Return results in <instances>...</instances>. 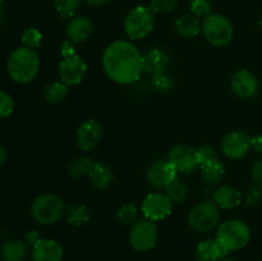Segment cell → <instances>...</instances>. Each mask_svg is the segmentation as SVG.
Instances as JSON below:
<instances>
[{"label": "cell", "instance_id": "6da1fadb", "mask_svg": "<svg viewBox=\"0 0 262 261\" xmlns=\"http://www.w3.org/2000/svg\"><path fill=\"white\" fill-rule=\"evenodd\" d=\"M102 68L113 82L132 84L143 73V56L132 42L115 40L102 54Z\"/></svg>", "mask_w": 262, "mask_h": 261}, {"label": "cell", "instance_id": "7a4b0ae2", "mask_svg": "<svg viewBox=\"0 0 262 261\" xmlns=\"http://www.w3.org/2000/svg\"><path fill=\"white\" fill-rule=\"evenodd\" d=\"M7 69L9 77L15 83H30L40 72V56L33 49L20 46L9 55Z\"/></svg>", "mask_w": 262, "mask_h": 261}, {"label": "cell", "instance_id": "3957f363", "mask_svg": "<svg viewBox=\"0 0 262 261\" xmlns=\"http://www.w3.org/2000/svg\"><path fill=\"white\" fill-rule=\"evenodd\" d=\"M215 240L228 251H238L245 248L251 240V230L245 222L230 219L219 224Z\"/></svg>", "mask_w": 262, "mask_h": 261}, {"label": "cell", "instance_id": "277c9868", "mask_svg": "<svg viewBox=\"0 0 262 261\" xmlns=\"http://www.w3.org/2000/svg\"><path fill=\"white\" fill-rule=\"evenodd\" d=\"M66 205L59 196L45 193L36 197L31 205V215L33 220L41 225H51L66 215Z\"/></svg>", "mask_w": 262, "mask_h": 261}, {"label": "cell", "instance_id": "5b68a950", "mask_svg": "<svg viewBox=\"0 0 262 261\" xmlns=\"http://www.w3.org/2000/svg\"><path fill=\"white\" fill-rule=\"evenodd\" d=\"M202 33L209 44L216 48H224L234 36V27L227 17L211 13L202 22Z\"/></svg>", "mask_w": 262, "mask_h": 261}, {"label": "cell", "instance_id": "8992f818", "mask_svg": "<svg viewBox=\"0 0 262 261\" xmlns=\"http://www.w3.org/2000/svg\"><path fill=\"white\" fill-rule=\"evenodd\" d=\"M220 223V209L214 201L199 202L188 214V224L193 230L207 233L214 230Z\"/></svg>", "mask_w": 262, "mask_h": 261}, {"label": "cell", "instance_id": "52a82bcc", "mask_svg": "<svg viewBox=\"0 0 262 261\" xmlns=\"http://www.w3.org/2000/svg\"><path fill=\"white\" fill-rule=\"evenodd\" d=\"M154 12L147 7H136L124 19V31L132 40H141L150 35L154 30Z\"/></svg>", "mask_w": 262, "mask_h": 261}, {"label": "cell", "instance_id": "ba28073f", "mask_svg": "<svg viewBox=\"0 0 262 261\" xmlns=\"http://www.w3.org/2000/svg\"><path fill=\"white\" fill-rule=\"evenodd\" d=\"M158 242V227L155 222L148 219L137 220L129 232V243L136 251L147 252L152 250Z\"/></svg>", "mask_w": 262, "mask_h": 261}, {"label": "cell", "instance_id": "9c48e42d", "mask_svg": "<svg viewBox=\"0 0 262 261\" xmlns=\"http://www.w3.org/2000/svg\"><path fill=\"white\" fill-rule=\"evenodd\" d=\"M168 160L181 174H191L192 171L200 168L197 148L188 145H177L171 147L168 154Z\"/></svg>", "mask_w": 262, "mask_h": 261}, {"label": "cell", "instance_id": "30bf717a", "mask_svg": "<svg viewBox=\"0 0 262 261\" xmlns=\"http://www.w3.org/2000/svg\"><path fill=\"white\" fill-rule=\"evenodd\" d=\"M173 202L163 192H152L143 199L141 210L146 219L159 222L170 215Z\"/></svg>", "mask_w": 262, "mask_h": 261}, {"label": "cell", "instance_id": "8fae6325", "mask_svg": "<svg viewBox=\"0 0 262 261\" xmlns=\"http://www.w3.org/2000/svg\"><path fill=\"white\" fill-rule=\"evenodd\" d=\"M177 177H178V171L169 160L159 159V160L152 161L146 169V179L154 188L165 189V187Z\"/></svg>", "mask_w": 262, "mask_h": 261}, {"label": "cell", "instance_id": "7c38bea8", "mask_svg": "<svg viewBox=\"0 0 262 261\" xmlns=\"http://www.w3.org/2000/svg\"><path fill=\"white\" fill-rule=\"evenodd\" d=\"M251 138L247 133L242 130L229 132L222 141V151L227 158L238 160L247 155L252 148Z\"/></svg>", "mask_w": 262, "mask_h": 261}, {"label": "cell", "instance_id": "4fadbf2b", "mask_svg": "<svg viewBox=\"0 0 262 261\" xmlns=\"http://www.w3.org/2000/svg\"><path fill=\"white\" fill-rule=\"evenodd\" d=\"M87 73V64L79 55L64 58L59 64V77L60 81L68 86H76L81 83Z\"/></svg>", "mask_w": 262, "mask_h": 261}, {"label": "cell", "instance_id": "5bb4252c", "mask_svg": "<svg viewBox=\"0 0 262 261\" xmlns=\"http://www.w3.org/2000/svg\"><path fill=\"white\" fill-rule=\"evenodd\" d=\"M102 138V127L97 120L86 119L81 123L76 133L77 145L83 151H92Z\"/></svg>", "mask_w": 262, "mask_h": 261}, {"label": "cell", "instance_id": "9a60e30c", "mask_svg": "<svg viewBox=\"0 0 262 261\" xmlns=\"http://www.w3.org/2000/svg\"><path fill=\"white\" fill-rule=\"evenodd\" d=\"M230 89L241 99H251L258 91L257 78L248 69H239L232 76Z\"/></svg>", "mask_w": 262, "mask_h": 261}, {"label": "cell", "instance_id": "2e32d148", "mask_svg": "<svg viewBox=\"0 0 262 261\" xmlns=\"http://www.w3.org/2000/svg\"><path fill=\"white\" fill-rule=\"evenodd\" d=\"M63 248L55 240H42L41 238L32 247V261H61Z\"/></svg>", "mask_w": 262, "mask_h": 261}, {"label": "cell", "instance_id": "e0dca14e", "mask_svg": "<svg viewBox=\"0 0 262 261\" xmlns=\"http://www.w3.org/2000/svg\"><path fill=\"white\" fill-rule=\"evenodd\" d=\"M94 31L92 22L84 15H77L67 26V37L73 44H82L91 36Z\"/></svg>", "mask_w": 262, "mask_h": 261}, {"label": "cell", "instance_id": "ac0fdd59", "mask_svg": "<svg viewBox=\"0 0 262 261\" xmlns=\"http://www.w3.org/2000/svg\"><path fill=\"white\" fill-rule=\"evenodd\" d=\"M143 72L151 74H158L165 72L169 64V55L160 48H151L143 54Z\"/></svg>", "mask_w": 262, "mask_h": 261}, {"label": "cell", "instance_id": "d6986e66", "mask_svg": "<svg viewBox=\"0 0 262 261\" xmlns=\"http://www.w3.org/2000/svg\"><path fill=\"white\" fill-rule=\"evenodd\" d=\"M229 255L216 240H205L196 248V261H220Z\"/></svg>", "mask_w": 262, "mask_h": 261}, {"label": "cell", "instance_id": "ffe728a7", "mask_svg": "<svg viewBox=\"0 0 262 261\" xmlns=\"http://www.w3.org/2000/svg\"><path fill=\"white\" fill-rule=\"evenodd\" d=\"M214 202L219 209L232 210L242 202V193L233 186H223L214 192Z\"/></svg>", "mask_w": 262, "mask_h": 261}, {"label": "cell", "instance_id": "44dd1931", "mask_svg": "<svg viewBox=\"0 0 262 261\" xmlns=\"http://www.w3.org/2000/svg\"><path fill=\"white\" fill-rule=\"evenodd\" d=\"M89 178L95 188L99 189V191H105L113 183L114 174H113L112 168L107 164L97 161V163H94V166L89 174Z\"/></svg>", "mask_w": 262, "mask_h": 261}, {"label": "cell", "instance_id": "7402d4cb", "mask_svg": "<svg viewBox=\"0 0 262 261\" xmlns=\"http://www.w3.org/2000/svg\"><path fill=\"white\" fill-rule=\"evenodd\" d=\"M176 31L183 38L196 37L202 31V23L194 14H184L177 19Z\"/></svg>", "mask_w": 262, "mask_h": 261}, {"label": "cell", "instance_id": "603a6c76", "mask_svg": "<svg viewBox=\"0 0 262 261\" xmlns=\"http://www.w3.org/2000/svg\"><path fill=\"white\" fill-rule=\"evenodd\" d=\"M0 253L4 261H23L27 257L28 245L22 240L8 241L2 246Z\"/></svg>", "mask_w": 262, "mask_h": 261}, {"label": "cell", "instance_id": "cb8c5ba5", "mask_svg": "<svg viewBox=\"0 0 262 261\" xmlns=\"http://www.w3.org/2000/svg\"><path fill=\"white\" fill-rule=\"evenodd\" d=\"M200 169H201L202 179L209 186H216V184L222 183V181L224 179L225 169L220 160H214L201 164Z\"/></svg>", "mask_w": 262, "mask_h": 261}, {"label": "cell", "instance_id": "d4e9b609", "mask_svg": "<svg viewBox=\"0 0 262 261\" xmlns=\"http://www.w3.org/2000/svg\"><path fill=\"white\" fill-rule=\"evenodd\" d=\"M66 217L67 222L74 227H81V225L86 224L90 220L91 215H90V210L87 206L81 204L71 205L66 209Z\"/></svg>", "mask_w": 262, "mask_h": 261}, {"label": "cell", "instance_id": "484cf974", "mask_svg": "<svg viewBox=\"0 0 262 261\" xmlns=\"http://www.w3.org/2000/svg\"><path fill=\"white\" fill-rule=\"evenodd\" d=\"M164 191H165V194L171 200L173 204H182V202L186 201L187 196H188V187L179 177L173 179L165 187Z\"/></svg>", "mask_w": 262, "mask_h": 261}, {"label": "cell", "instance_id": "4316f807", "mask_svg": "<svg viewBox=\"0 0 262 261\" xmlns=\"http://www.w3.org/2000/svg\"><path fill=\"white\" fill-rule=\"evenodd\" d=\"M46 100L51 104H59L64 101L66 97L68 96V84H66L61 81H55L49 83L43 90Z\"/></svg>", "mask_w": 262, "mask_h": 261}, {"label": "cell", "instance_id": "83f0119b", "mask_svg": "<svg viewBox=\"0 0 262 261\" xmlns=\"http://www.w3.org/2000/svg\"><path fill=\"white\" fill-rule=\"evenodd\" d=\"M92 166H94V161L91 159L87 156H79L71 161V164L68 165V174L74 179L84 176L89 177Z\"/></svg>", "mask_w": 262, "mask_h": 261}, {"label": "cell", "instance_id": "f1b7e54d", "mask_svg": "<svg viewBox=\"0 0 262 261\" xmlns=\"http://www.w3.org/2000/svg\"><path fill=\"white\" fill-rule=\"evenodd\" d=\"M82 0H54V5L61 18H73Z\"/></svg>", "mask_w": 262, "mask_h": 261}, {"label": "cell", "instance_id": "f546056e", "mask_svg": "<svg viewBox=\"0 0 262 261\" xmlns=\"http://www.w3.org/2000/svg\"><path fill=\"white\" fill-rule=\"evenodd\" d=\"M117 216L122 224H135L138 217V210L133 204H124L118 209Z\"/></svg>", "mask_w": 262, "mask_h": 261}, {"label": "cell", "instance_id": "4dcf8cb0", "mask_svg": "<svg viewBox=\"0 0 262 261\" xmlns=\"http://www.w3.org/2000/svg\"><path fill=\"white\" fill-rule=\"evenodd\" d=\"M20 41H22L23 46L35 50V49L41 46V42H42V33H41L37 28H27V30H25V32L22 33Z\"/></svg>", "mask_w": 262, "mask_h": 261}, {"label": "cell", "instance_id": "1f68e13d", "mask_svg": "<svg viewBox=\"0 0 262 261\" xmlns=\"http://www.w3.org/2000/svg\"><path fill=\"white\" fill-rule=\"evenodd\" d=\"M151 84H152L156 91L166 92L173 89L174 81L169 74H166L165 72H161V73L154 74L152 79H151Z\"/></svg>", "mask_w": 262, "mask_h": 261}, {"label": "cell", "instance_id": "d6a6232c", "mask_svg": "<svg viewBox=\"0 0 262 261\" xmlns=\"http://www.w3.org/2000/svg\"><path fill=\"white\" fill-rule=\"evenodd\" d=\"M178 0H151L150 9L154 13H171L176 10Z\"/></svg>", "mask_w": 262, "mask_h": 261}, {"label": "cell", "instance_id": "836d02e7", "mask_svg": "<svg viewBox=\"0 0 262 261\" xmlns=\"http://www.w3.org/2000/svg\"><path fill=\"white\" fill-rule=\"evenodd\" d=\"M191 12L199 18H206L211 14V4L209 0H192Z\"/></svg>", "mask_w": 262, "mask_h": 261}, {"label": "cell", "instance_id": "e575fe53", "mask_svg": "<svg viewBox=\"0 0 262 261\" xmlns=\"http://www.w3.org/2000/svg\"><path fill=\"white\" fill-rule=\"evenodd\" d=\"M14 110V100L8 92L0 91V119L9 117Z\"/></svg>", "mask_w": 262, "mask_h": 261}, {"label": "cell", "instance_id": "d590c367", "mask_svg": "<svg viewBox=\"0 0 262 261\" xmlns=\"http://www.w3.org/2000/svg\"><path fill=\"white\" fill-rule=\"evenodd\" d=\"M197 153H199L200 165H201V164H205V163H209V161L219 160V155H217V151L210 145L201 146V147L197 148Z\"/></svg>", "mask_w": 262, "mask_h": 261}, {"label": "cell", "instance_id": "8d00e7d4", "mask_svg": "<svg viewBox=\"0 0 262 261\" xmlns=\"http://www.w3.org/2000/svg\"><path fill=\"white\" fill-rule=\"evenodd\" d=\"M246 204L248 206H258L262 201V189L258 188V187H252L247 191L245 196Z\"/></svg>", "mask_w": 262, "mask_h": 261}, {"label": "cell", "instance_id": "74e56055", "mask_svg": "<svg viewBox=\"0 0 262 261\" xmlns=\"http://www.w3.org/2000/svg\"><path fill=\"white\" fill-rule=\"evenodd\" d=\"M252 181L256 187L262 189V160L257 161L252 166Z\"/></svg>", "mask_w": 262, "mask_h": 261}, {"label": "cell", "instance_id": "f35d334b", "mask_svg": "<svg viewBox=\"0 0 262 261\" xmlns=\"http://www.w3.org/2000/svg\"><path fill=\"white\" fill-rule=\"evenodd\" d=\"M60 54H61V56H63V59L64 58H69V56L77 55L76 48H74V44L72 42V41H69V40L64 41V42L61 44V46H60Z\"/></svg>", "mask_w": 262, "mask_h": 261}, {"label": "cell", "instance_id": "ab89813d", "mask_svg": "<svg viewBox=\"0 0 262 261\" xmlns=\"http://www.w3.org/2000/svg\"><path fill=\"white\" fill-rule=\"evenodd\" d=\"M40 240V235H38V233L36 232V230H31V232H28L25 237L26 243H27L28 246H31V247H33Z\"/></svg>", "mask_w": 262, "mask_h": 261}, {"label": "cell", "instance_id": "60d3db41", "mask_svg": "<svg viewBox=\"0 0 262 261\" xmlns=\"http://www.w3.org/2000/svg\"><path fill=\"white\" fill-rule=\"evenodd\" d=\"M251 143H252L253 150L262 154V135H258L256 136V137L251 138Z\"/></svg>", "mask_w": 262, "mask_h": 261}, {"label": "cell", "instance_id": "b9f144b4", "mask_svg": "<svg viewBox=\"0 0 262 261\" xmlns=\"http://www.w3.org/2000/svg\"><path fill=\"white\" fill-rule=\"evenodd\" d=\"M84 2L92 7H102V5H106L110 0H84Z\"/></svg>", "mask_w": 262, "mask_h": 261}, {"label": "cell", "instance_id": "7bdbcfd3", "mask_svg": "<svg viewBox=\"0 0 262 261\" xmlns=\"http://www.w3.org/2000/svg\"><path fill=\"white\" fill-rule=\"evenodd\" d=\"M5 160H7V150L0 145V166L5 163Z\"/></svg>", "mask_w": 262, "mask_h": 261}, {"label": "cell", "instance_id": "ee69618b", "mask_svg": "<svg viewBox=\"0 0 262 261\" xmlns=\"http://www.w3.org/2000/svg\"><path fill=\"white\" fill-rule=\"evenodd\" d=\"M220 261H237V260H234V258H229V257H225V258H223V260H220Z\"/></svg>", "mask_w": 262, "mask_h": 261}, {"label": "cell", "instance_id": "f6af8a7d", "mask_svg": "<svg viewBox=\"0 0 262 261\" xmlns=\"http://www.w3.org/2000/svg\"><path fill=\"white\" fill-rule=\"evenodd\" d=\"M260 26H261V28H262V17H261V20H260Z\"/></svg>", "mask_w": 262, "mask_h": 261}, {"label": "cell", "instance_id": "bcb514c9", "mask_svg": "<svg viewBox=\"0 0 262 261\" xmlns=\"http://www.w3.org/2000/svg\"><path fill=\"white\" fill-rule=\"evenodd\" d=\"M2 3H3V0H0V5H2Z\"/></svg>", "mask_w": 262, "mask_h": 261}]
</instances>
